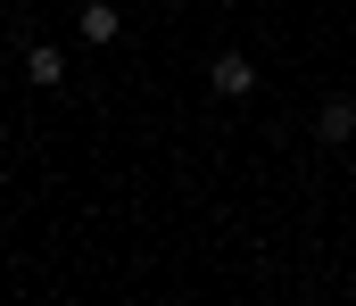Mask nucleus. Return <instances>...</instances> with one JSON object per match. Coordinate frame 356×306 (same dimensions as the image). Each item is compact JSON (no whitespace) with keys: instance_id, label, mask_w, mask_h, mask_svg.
<instances>
[{"instance_id":"nucleus-1","label":"nucleus","mask_w":356,"mask_h":306,"mask_svg":"<svg viewBox=\"0 0 356 306\" xmlns=\"http://www.w3.org/2000/svg\"><path fill=\"white\" fill-rule=\"evenodd\" d=\"M207 83H216V92H224V100H249V92H257V67H249V58H241V50H224V58H216V75H207Z\"/></svg>"},{"instance_id":"nucleus-2","label":"nucleus","mask_w":356,"mask_h":306,"mask_svg":"<svg viewBox=\"0 0 356 306\" xmlns=\"http://www.w3.org/2000/svg\"><path fill=\"white\" fill-rule=\"evenodd\" d=\"M75 33H83V42H116V33H124V17H116L108 0H91L83 17H75Z\"/></svg>"},{"instance_id":"nucleus-3","label":"nucleus","mask_w":356,"mask_h":306,"mask_svg":"<svg viewBox=\"0 0 356 306\" xmlns=\"http://www.w3.org/2000/svg\"><path fill=\"white\" fill-rule=\"evenodd\" d=\"M25 75H33L42 92H58V83H67V58H58V50L42 42V50H25Z\"/></svg>"},{"instance_id":"nucleus-4","label":"nucleus","mask_w":356,"mask_h":306,"mask_svg":"<svg viewBox=\"0 0 356 306\" xmlns=\"http://www.w3.org/2000/svg\"><path fill=\"white\" fill-rule=\"evenodd\" d=\"M315 133H323V141H356V108H348V100H332L323 116H315Z\"/></svg>"},{"instance_id":"nucleus-5","label":"nucleus","mask_w":356,"mask_h":306,"mask_svg":"<svg viewBox=\"0 0 356 306\" xmlns=\"http://www.w3.org/2000/svg\"><path fill=\"white\" fill-rule=\"evenodd\" d=\"M348 174H356V149H348Z\"/></svg>"}]
</instances>
